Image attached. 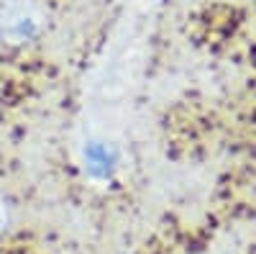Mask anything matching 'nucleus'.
I'll return each mask as SVG.
<instances>
[{
	"mask_svg": "<svg viewBox=\"0 0 256 254\" xmlns=\"http://www.w3.org/2000/svg\"><path fill=\"white\" fill-rule=\"evenodd\" d=\"M8 223H10V208H8L6 198H0V236L6 234V228H8Z\"/></svg>",
	"mask_w": 256,
	"mask_h": 254,
	"instance_id": "obj_2",
	"label": "nucleus"
},
{
	"mask_svg": "<svg viewBox=\"0 0 256 254\" xmlns=\"http://www.w3.org/2000/svg\"><path fill=\"white\" fill-rule=\"evenodd\" d=\"M46 26V16L34 0H0V41L26 47L36 41Z\"/></svg>",
	"mask_w": 256,
	"mask_h": 254,
	"instance_id": "obj_1",
	"label": "nucleus"
}]
</instances>
